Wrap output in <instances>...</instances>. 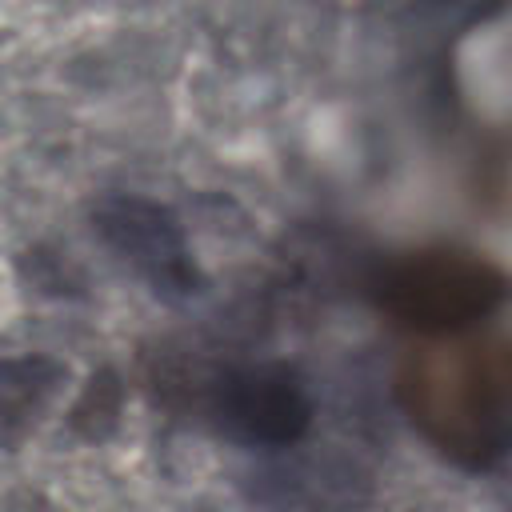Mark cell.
Instances as JSON below:
<instances>
[{"mask_svg":"<svg viewBox=\"0 0 512 512\" xmlns=\"http://www.w3.org/2000/svg\"><path fill=\"white\" fill-rule=\"evenodd\" d=\"M392 396L448 464L464 472L504 464L512 444V356L504 336L412 344L396 360Z\"/></svg>","mask_w":512,"mask_h":512,"instance_id":"6da1fadb","label":"cell"},{"mask_svg":"<svg viewBox=\"0 0 512 512\" xmlns=\"http://www.w3.org/2000/svg\"><path fill=\"white\" fill-rule=\"evenodd\" d=\"M364 296L400 328L424 340L468 336L500 312L508 276L472 248L424 244L376 256L364 268Z\"/></svg>","mask_w":512,"mask_h":512,"instance_id":"7a4b0ae2","label":"cell"},{"mask_svg":"<svg viewBox=\"0 0 512 512\" xmlns=\"http://www.w3.org/2000/svg\"><path fill=\"white\" fill-rule=\"evenodd\" d=\"M196 396L204 420L224 440L260 452H288L316 416L308 380L284 360L220 364L200 380Z\"/></svg>","mask_w":512,"mask_h":512,"instance_id":"3957f363","label":"cell"},{"mask_svg":"<svg viewBox=\"0 0 512 512\" xmlns=\"http://www.w3.org/2000/svg\"><path fill=\"white\" fill-rule=\"evenodd\" d=\"M96 240L164 304H184L204 292V272L180 216L136 192H104L88 208Z\"/></svg>","mask_w":512,"mask_h":512,"instance_id":"277c9868","label":"cell"},{"mask_svg":"<svg viewBox=\"0 0 512 512\" xmlns=\"http://www.w3.org/2000/svg\"><path fill=\"white\" fill-rule=\"evenodd\" d=\"M264 512H368L376 504L372 468L344 448L272 452L240 480Z\"/></svg>","mask_w":512,"mask_h":512,"instance_id":"5b68a950","label":"cell"},{"mask_svg":"<svg viewBox=\"0 0 512 512\" xmlns=\"http://www.w3.org/2000/svg\"><path fill=\"white\" fill-rule=\"evenodd\" d=\"M64 376H68L64 364L44 352L0 360V440L4 444H20L40 424Z\"/></svg>","mask_w":512,"mask_h":512,"instance_id":"8992f818","label":"cell"},{"mask_svg":"<svg viewBox=\"0 0 512 512\" xmlns=\"http://www.w3.org/2000/svg\"><path fill=\"white\" fill-rule=\"evenodd\" d=\"M116 412H120V384L112 372H100L88 384V392L80 396V404L72 412V428L84 436H104L116 424Z\"/></svg>","mask_w":512,"mask_h":512,"instance_id":"52a82bcc","label":"cell"}]
</instances>
